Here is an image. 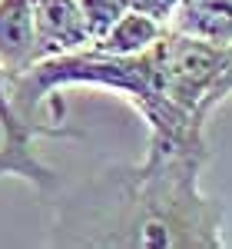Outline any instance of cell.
Listing matches in <instances>:
<instances>
[{
    "instance_id": "1",
    "label": "cell",
    "mask_w": 232,
    "mask_h": 249,
    "mask_svg": "<svg viewBox=\"0 0 232 249\" xmlns=\"http://www.w3.org/2000/svg\"><path fill=\"white\" fill-rule=\"evenodd\" d=\"M202 133L159 136L139 163H116L50 193L47 246L66 249H222V203L202 193Z\"/></svg>"
},
{
    "instance_id": "2",
    "label": "cell",
    "mask_w": 232,
    "mask_h": 249,
    "mask_svg": "<svg viewBox=\"0 0 232 249\" xmlns=\"http://www.w3.org/2000/svg\"><path fill=\"white\" fill-rule=\"evenodd\" d=\"M33 140H40V133L17 113L10 96V77L0 67V179L17 176L37 193L50 196L57 190V170L37 156Z\"/></svg>"
},
{
    "instance_id": "3",
    "label": "cell",
    "mask_w": 232,
    "mask_h": 249,
    "mask_svg": "<svg viewBox=\"0 0 232 249\" xmlns=\"http://www.w3.org/2000/svg\"><path fill=\"white\" fill-rule=\"evenodd\" d=\"M30 10H33L37 60L63 57L90 47V34L77 0H30Z\"/></svg>"
},
{
    "instance_id": "4",
    "label": "cell",
    "mask_w": 232,
    "mask_h": 249,
    "mask_svg": "<svg viewBox=\"0 0 232 249\" xmlns=\"http://www.w3.org/2000/svg\"><path fill=\"white\" fill-rule=\"evenodd\" d=\"M37 63L30 0H0V67L10 80Z\"/></svg>"
},
{
    "instance_id": "5",
    "label": "cell",
    "mask_w": 232,
    "mask_h": 249,
    "mask_svg": "<svg viewBox=\"0 0 232 249\" xmlns=\"http://www.w3.org/2000/svg\"><path fill=\"white\" fill-rule=\"evenodd\" d=\"M169 30L226 47L232 43V0H179Z\"/></svg>"
},
{
    "instance_id": "6",
    "label": "cell",
    "mask_w": 232,
    "mask_h": 249,
    "mask_svg": "<svg viewBox=\"0 0 232 249\" xmlns=\"http://www.w3.org/2000/svg\"><path fill=\"white\" fill-rule=\"evenodd\" d=\"M163 34H166V23H159V20L146 17V14H139V10L130 7V10L116 20V23L99 40H93L90 47L99 50V53L130 57V53H143V50H149Z\"/></svg>"
},
{
    "instance_id": "7",
    "label": "cell",
    "mask_w": 232,
    "mask_h": 249,
    "mask_svg": "<svg viewBox=\"0 0 232 249\" xmlns=\"http://www.w3.org/2000/svg\"><path fill=\"white\" fill-rule=\"evenodd\" d=\"M77 3L80 14H83V23H86V34H90V43L99 40L130 10V0H77Z\"/></svg>"
},
{
    "instance_id": "8",
    "label": "cell",
    "mask_w": 232,
    "mask_h": 249,
    "mask_svg": "<svg viewBox=\"0 0 232 249\" xmlns=\"http://www.w3.org/2000/svg\"><path fill=\"white\" fill-rule=\"evenodd\" d=\"M229 96H232V43H226V50H222V67H219V77H215L213 90H209V96H206V103H202L206 116L213 113L219 103H226Z\"/></svg>"
},
{
    "instance_id": "9",
    "label": "cell",
    "mask_w": 232,
    "mask_h": 249,
    "mask_svg": "<svg viewBox=\"0 0 232 249\" xmlns=\"http://www.w3.org/2000/svg\"><path fill=\"white\" fill-rule=\"evenodd\" d=\"M130 7L139 10V14H146V17L159 20V23H166L169 27V20H173L176 7H179V0H130Z\"/></svg>"
}]
</instances>
